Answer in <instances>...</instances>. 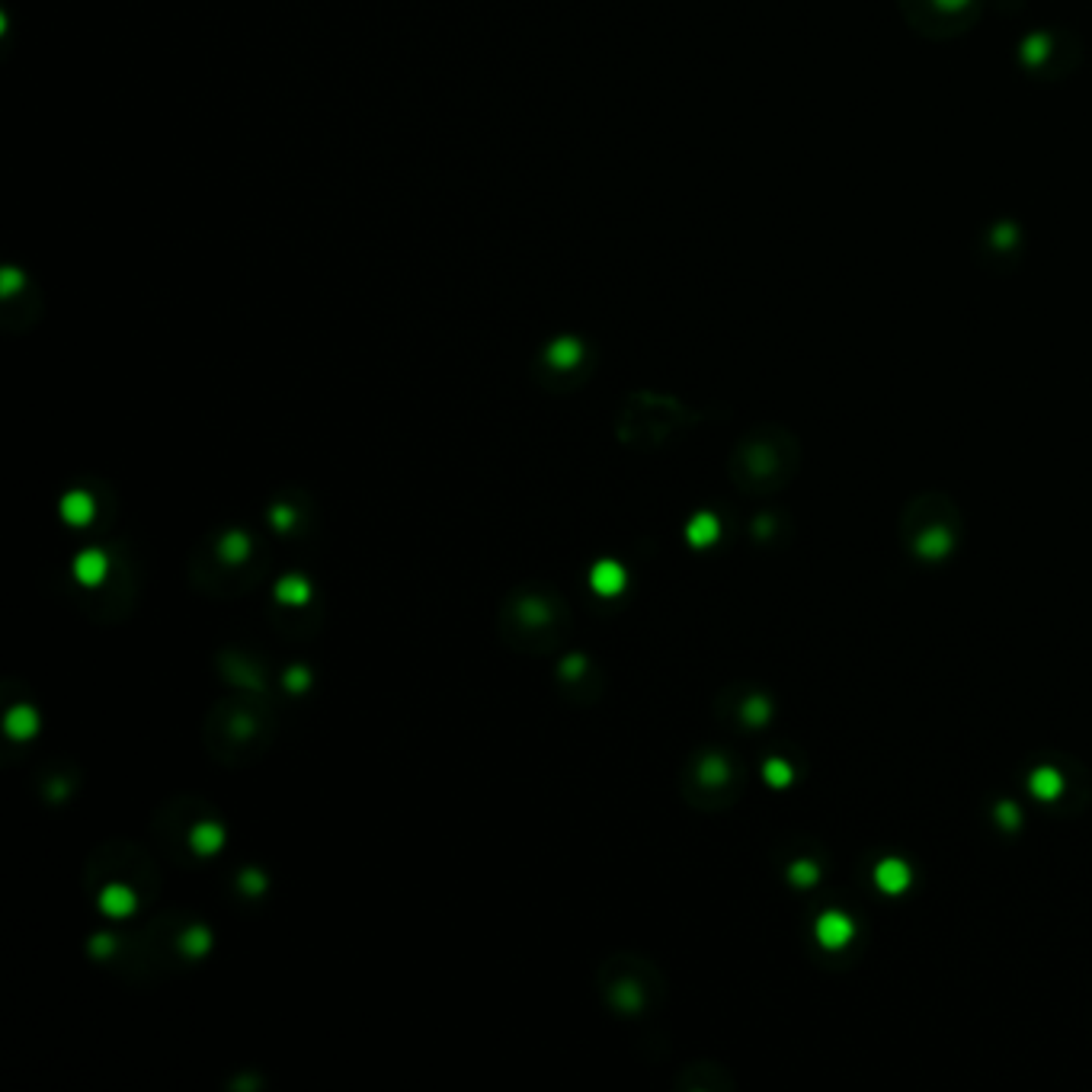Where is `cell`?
<instances>
[{"instance_id":"6da1fadb","label":"cell","mask_w":1092,"mask_h":1092,"mask_svg":"<svg viewBox=\"0 0 1092 1092\" xmlns=\"http://www.w3.org/2000/svg\"><path fill=\"white\" fill-rule=\"evenodd\" d=\"M570 631V606L548 580L516 583L497 608V635L516 654L552 657Z\"/></svg>"},{"instance_id":"7a4b0ae2","label":"cell","mask_w":1092,"mask_h":1092,"mask_svg":"<svg viewBox=\"0 0 1092 1092\" xmlns=\"http://www.w3.org/2000/svg\"><path fill=\"white\" fill-rule=\"evenodd\" d=\"M276 708L263 699V692L250 686L235 699H224L206 715V750L224 766H250L263 760L276 740Z\"/></svg>"},{"instance_id":"3957f363","label":"cell","mask_w":1092,"mask_h":1092,"mask_svg":"<svg viewBox=\"0 0 1092 1092\" xmlns=\"http://www.w3.org/2000/svg\"><path fill=\"white\" fill-rule=\"evenodd\" d=\"M260 541L247 529H222L190 557V577L206 596H240L263 577Z\"/></svg>"},{"instance_id":"277c9868","label":"cell","mask_w":1092,"mask_h":1092,"mask_svg":"<svg viewBox=\"0 0 1092 1092\" xmlns=\"http://www.w3.org/2000/svg\"><path fill=\"white\" fill-rule=\"evenodd\" d=\"M801 445L785 427H756L733 445L727 471L744 494H772L795 478Z\"/></svg>"},{"instance_id":"5b68a950","label":"cell","mask_w":1092,"mask_h":1092,"mask_svg":"<svg viewBox=\"0 0 1092 1092\" xmlns=\"http://www.w3.org/2000/svg\"><path fill=\"white\" fill-rule=\"evenodd\" d=\"M596 993L606 1003V1010H612L615 1016L641 1019L660 1003L664 981H660V970L650 961L619 952L596 968Z\"/></svg>"},{"instance_id":"8992f818","label":"cell","mask_w":1092,"mask_h":1092,"mask_svg":"<svg viewBox=\"0 0 1092 1092\" xmlns=\"http://www.w3.org/2000/svg\"><path fill=\"white\" fill-rule=\"evenodd\" d=\"M689 423L686 407L670 398H654V394H637L625 404L619 416V439L625 445H635L644 452H654L666 445L679 429Z\"/></svg>"},{"instance_id":"52a82bcc","label":"cell","mask_w":1092,"mask_h":1092,"mask_svg":"<svg viewBox=\"0 0 1092 1092\" xmlns=\"http://www.w3.org/2000/svg\"><path fill=\"white\" fill-rule=\"evenodd\" d=\"M903 23L932 42L965 36L983 14V0H897Z\"/></svg>"},{"instance_id":"ba28073f","label":"cell","mask_w":1092,"mask_h":1092,"mask_svg":"<svg viewBox=\"0 0 1092 1092\" xmlns=\"http://www.w3.org/2000/svg\"><path fill=\"white\" fill-rule=\"evenodd\" d=\"M679 785L689 804L702 811H715L731 804L737 795V766L721 750H702L686 762Z\"/></svg>"},{"instance_id":"9c48e42d","label":"cell","mask_w":1092,"mask_h":1092,"mask_svg":"<svg viewBox=\"0 0 1092 1092\" xmlns=\"http://www.w3.org/2000/svg\"><path fill=\"white\" fill-rule=\"evenodd\" d=\"M557 682L574 705H593L603 692V673L586 654H567L557 660Z\"/></svg>"},{"instance_id":"30bf717a","label":"cell","mask_w":1092,"mask_h":1092,"mask_svg":"<svg viewBox=\"0 0 1092 1092\" xmlns=\"http://www.w3.org/2000/svg\"><path fill=\"white\" fill-rule=\"evenodd\" d=\"M952 548H954V532L948 526H942V523L923 526L913 535V552L919 554V557H926V561H939V557H945Z\"/></svg>"},{"instance_id":"8fae6325","label":"cell","mask_w":1092,"mask_h":1092,"mask_svg":"<svg viewBox=\"0 0 1092 1092\" xmlns=\"http://www.w3.org/2000/svg\"><path fill=\"white\" fill-rule=\"evenodd\" d=\"M852 932H856L852 919H849L846 913H840V910L823 913V916L817 919V926H814V936H817V942H820L823 948H843V945H849Z\"/></svg>"},{"instance_id":"7c38bea8","label":"cell","mask_w":1092,"mask_h":1092,"mask_svg":"<svg viewBox=\"0 0 1092 1092\" xmlns=\"http://www.w3.org/2000/svg\"><path fill=\"white\" fill-rule=\"evenodd\" d=\"M910 865L907 862H900V858H885V862H878V869H874V885L881 887L885 894H903L907 887H910Z\"/></svg>"},{"instance_id":"4fadbf2b","label":"cell","mask_w":1092,"mask_h":1092,"mask_svg":"<svg viewBox=\"0 0 1092 1092\" xmlns=\"http://www.w3.org/2000/svg\"><path fill=\"white\" fill-rule=\"evenodd\" d=\"M541 369L545 375H557V372H583V349H577L574 343H561L557 349H548L545 359H541Z\"/></svg>"},{"instance_id":"5bb4252c","label":"cell","mask_w":1092,"mask_h":1092,"mask_svg":"<svg viewBox=\"0 0 1092 1092\" xmlns=\"http://www.w3.org/2000/svg\"><path fill=\"white\" fill-rule=\"evenodd\" d=\"M590 583H593L596 593L612 596V593H619V590L625 586V570L615 564V561H603V564L593 567V574H590Z\"/></svg>"},{"instance_id":"9a60e30c","label":"cell","mask_w":1092,"mask_h":1092,"mask_svg":"<svg viewBox=\"0 0 1092 1092\" xmlns=\"http://www.w3.org/2000/svg\"><path fill=\"white\" fill-rule=\"evenodd\" d=\"M769 715H772V705H769V699L760 695V692L747 695V699L740 702V708H737V718L744 721L747 727H762V724L769 721Z\"/></svg>"},{"instance_id":"2e32d148","label":"cell","mask_w":1092,"mask_h":1092,"mask_svg":"<svg viewBox=\"0 0 1092 1092\" xmlns=\"http://www.w3.org/2000/svg\"><path fill=\"white\" fill-rule=\"evenodd\" d=\"M718 532H721V526H718V519L711 516V512H699L695 519L689 523V529H686V535H689V541L695 545V548H705V545H711V541L718 539Z\"/></svg>"},{"instance_id":"e0dca14e","label":"cell","mask_w":1092,"mask_h":1092,"mask_svg":"<svg viewBox=\"0 0 1092 1092\" xmlns=\"http://www.w3.org/2000/svg\"><path fill=\"white\" fill-rule=\"evenodd\" d=\"M1028 782H1032V795H1035V798H1048V801L1057 798L1061 789H1064L1061 772H1057V769H1048V766H1044V769H1035Z\"/></svg>"},{"instance_id":"ac0fdd59","label":"cell","mask_w":1092,"mask_h":1092,"mask_svg":"<svg viewBox=\"0 0 1092 1092\" xmlns=\"http://www.w3.org/2000/svg\"><path fill=\"white\" fill-rule=\"evenodd\" d=\"M762 778H766L772 789H785L791 782V766L785 760L772 756V760H766V766H762Z\"/></svg>"},{"instance_id":"d6986e66","label":"cell","mask_w":1092,"mask_h":1092,"mask_svg":"<svg viewBox=\"0 0 1092 1092\" xmlns=\"http://www.w3.org/2000/svg\"><path fill=\"white\" fill-rule=\"evenodd\" d=\"M817 878H820V871H817L814 862H807V858H801V862H791L789 881L795 887H814Z\"/></svg>"},{"instance_id":"ffe728a7","label":"cell","mask_w":1092,"mask_h":1092,"mask_svg":"<svg viewBox=\"0 0 1092 1092\" xmlns=\"http://www.w3.org/2000/svg\"><path fill=\"white\" fill-rule=\"evenodd\" d=\"M996 817H999V823H1003V827L1012 829L1016 823H1019V807L1010 804V801H1003L999 807H996Z\"/></svg>"}]
</instances>
